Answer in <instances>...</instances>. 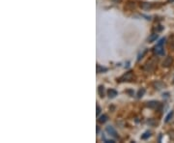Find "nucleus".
<instances>
[{"mask_svg": "<svg viewBox=\"0 0 174 143\" xmlns=\"http://www.w3.org/2000/svg\"><path fill=\"white\" fill-rule=\"evenodd\" d=\"M172 116H173V111H170L169 113H168V115L166 117V120H165L166 123H167V122H169V121H170V119L172 118Z\"/></svg>", "mask_w": 174, "mask_h": 143, "instance_id": "nucleus-15", "label": "nucleus"}, {"mask_svg": "<svg viewBox=\"0 0 174 143\" xmlns=\"http://www.w3.org/2000/svg\"><path fill=\"white\" fill-rule=\"evenodd\" d=\"M135 79V76H134V72L130 71L128 73H126L125 75H123L121 77H119L117 79L118 82H124V81H132Z\"/></svg>", "mask_w": 174, "mask_h": 143, "instance_id": "nucleus-2", "label": "nucleus"}, {"mask_svg": "<svg viewBox=\"0 0 174 143\" xmlns=\"http://www.w3.org/2000/svg\"><path fill=\"white\" fill-rule=\"evenodd\" d=\"M100 112H101V107H100L99 105H97V111H96V114H97V115H99V114H100Z\"/></svg>", "mask_w": 174, "mask_h": 143, "instance_id": "nucleus-20", "label": "nucleus"}, {"mask_svg": "<svg viewBox=\"0 0 174 143\" xmlns=\"http://www.w3.org/2000/svg\"><path fill=\"white\" fill-rule=\"evenodd\" d=\"M154 52L157 55H163V54H165V49H163L161 45H158L157 44V46L154 47Z\"/></svg>", "mask_w": 174, "mask_h": 143, "instance_id": "nucleus-4", "label": "nucleus"}, {"mask_svg": "<svg viewBox=\"0 0 174 143\" xmlns=\"http://www.w3.org/2000/svg\"><path fill=\"white\" fill-rule=\"evenodd\" d=\"M167 135H168L169 138H170L171 140H173V141H174V130H169V131L167 132Z\"/></svg>", "mask_w": 174, "mask_h": 143, "instance_id": "nucleus-16", "label": "nucleus"}, {"mask_svg": "<svg viewBox=\"0 0 174 143\" xmlns=\"http://www.w3.org/2000/svg\"><path fill=\"white\" fill-rule=\"evenodd\" d=\"M167 1H168V3H173L174 0H167Z\"/></svg>", "mask_w": 174, "mask_h": 143, "instance_id": "nucleus-21", "label": "nucleus"}, {"mask_svg": "<svg viewBox=\"0 0 174 143\" xmlns=\"http://www.w3.org/2000/svg\"><path fill=\"white\" fill-rule=\"evenodd\" d=\"M107 69L106 68H103L100 65H97V73H103V72H106Z\"/></svg>", "mask_w": 174, "mask_h": 143, "instance_id": "nucleus-12", "label": "nucleus"}, {"mask_svg": "<svg viewBox=\"0 0 174 143\" xmlns=\"http://www.w3.org/2000/svg\"><path fill=\"white\" fill-rule=\"evenodd\" d=\"M165 42H166V39H165V38H162V39H161V40L159 41L158 45H161V46H162L163 44H165Z\"/></svg>", "mask_w": 174, "mask_h": 143, "instance_id": "nucleus-18", "label": "nucleus"}, {"mask_svg": "<svg viewBox=\"0 0 174 143\" xmlns=\"http://www.w3.org/2000/svg\"><path fill=\"white\" fill-rule=\"evenodd\" d=\"M157 63H158V59L152 58L149 61H147L146 64L144 65V67H143V69H144L145 71H147V72H151V71H153V70L156 68Z\"/></svg>", "mask_w": 174, "mask_h": 143, "instance_id": "nucleus-1", "label": "nucleus"}, {"mask_svg": "<svg viewBox=\"0 0 174 143\" xmlns=\"http://www.w3.org/2000/svg\"><path fill=\"white\" fill-rule=\"evenodd\" d=\"M106 132L108 135H110L111 136H113V137H115V138H118L119 137V135H117V132H116V130L113 129V127H106Z\"/></svg>", "mask_w": 174, "mask_h": 143, "instance_id": "nucleus-5", "label": "nucleus"}, {"mask_svg": "<svg viewBox=\"0 0 174 143\" xmlns=\"http://www.w3.org/2000/svg\"><path fill=\"white\" fill-rule=\"evenodd\" d=\"M146 106L151 109H158L161 107V103H159L157 101H151L146 103Z\"/></svg>", "mask_w": 174, "mask_h": 143, "instance_id": "nucleus-3", "label": "nucleus"}, {"mask_svg": "<svg viewBox=\"0 0 174 143\" xmlns=\"http://www.w3.org/2000/svg\"><path fill=\"white\" fill-rule=\"evenodd\" d=\"M117 91L116 90H114V89H109L108 91H107V95H108V97L109 98H115L116 96H117Z\"/></svg>", "mask_w": 174, "mask_h": 143, "instance_id": "nucleus-8", "label": "nucleus"}, {"mask_svg": "<svg viewBox=\"0 0 174 143\" xmlns=\"http://www.w3.org/2000/svg\"><path fill=\"white\" fill-rule=\"evenodd\" d=\"M145 53H146V50H144V51H143V52H142V53H141V54H140V55L138 56L137 60H138V61H140V60H141V58H142L143 56H144V54H145Z\"/></svg>", "mask_w": 174, "mask_h": 143, "instance_id": "nucleus-19", "label": "nucleus"}, {"mask_svg": "<svg viewBox=\"0 0 174 143\" xmlns=\"http://www.w3.org/2000/svg\"><path fill=\"white\" fill-rule=\"evenodd\" d=\"M140 7L142 9H144V10H147V9L152 8V4L151 3H147V2H143V3L140 4Z\"/></svg>", "mask_w": 174, "mask_h": 143, "instance_id": "nucleus-11", "label": "nucleus"}, {"mask_svg": "<svg viewBox=\"0 0 174 143\" xmlns=\"http://www.w3.org/2000/svg\"><path fill=\"white\" fill-rule=\"evenodd\" d=\"M144 93H145V89H144V88L140 89V90L138 91V93H137V98H138V99H140L143 95H144Z\"/></svg>", "mask_w": 174, "mask_h": 143, "instance_id": "nucleus-14", "label": "nucleus"}, {"mask_svg": "<svg viewBox=\"0 0 174 143\" xmlns=\"http://www.w3.org/2000/svg\"><path fill=\"white\" fill-rule=\"evenodd\" d=\"M172 63H173L172 57H171V56H167V57L165 59V61H163L162 66L165 67V68H168V67H170V66L172 65Z\"/></svg>", "mask_w": 174, "mask_h": 143, "instance_id": "nucleus-6", "label": "nucleus"}, {"mask_svg": "<svg viewBox=\"0 0 174 143\" xmlns=\"http://www.w3.org/2000/svg\"><path fill=\"white\" fill-rule=\"evenodd\" d=\"M158 37H159V34H158V33L152 34V35L148 38V42H149V43H153V42H155V41L158 39Z\"/></svg>", "mask_w": 174, "mask_h": 143, "instance_id": "nucleus-9", "label": "nucleus"}, {"mask_svg": "<svg viewBox=\"0 0 174 143\" xmlns=\"http://www.w3.org/2000/svg\"><path fill=\"white\" fill-rule=\"evenodd\" d=\"M104 86L103 85H101V86H99V93H100V96L103 98L104 97Z\"/></svg>", "mask_w": 174, "mask_h": 143, "instance_id": "nucleus-17", "label": "nucleus"}, {"mask_svg": "<svg viewBox=\"0 0 174 143\" xmlns=\"http://www.w3.org/2000/svg\"><path fill=\"white\" fill-rule=\"evenodd\" d=\"M107 115H106V114H104V115H102V116H100V118H99V123H101V124H104V123H106V122L107 121Z\"/></svg>", "mask_w": 174, "mask_h": 143, "instance_id": "nucleus-10", "label": "nucleus"}, {"mask_svg": "<svg viewBox=\"0 0 174 143\" xmlns=\"http://www.w3.org/2000/svg\"><path fill=\"white\" fill-rule=\"evenodd\" d=\"M172 44H173V47H174V40H173V42H172Z\"/></svg>", "mask_w": 174, "mask_h": 143, "instance_id": "nucleus-22", "label": "nucleus"}, {"mask_svg": "<svg viewBox=\"0 0 174 143\" xmlns=\"http://www.w3.org/2000/svg\"><path fill=\"white\" fill-rule=\"evenodd\" d=\"M153 86H154L156 89H162V88H165L166 85L163 83V82H161V81H156V82H154L153 83Z\"/></svg>", "mask_w": 174, "mask_h": 143, "instance_id": "nucleus-7", "label": "nucleus"}, {"mask_svg": "<svg viewBox=\"0 0 174 143\" xmlns=\"http://www.w3.org/2000/svg\"><path fill=\"white\" fill-rule=\"evenodd\" d=\"M150 136H151L150 131H146V132H144V134L141 135V139H147V138H149Z\"/></svg>", "mask_w": 174, "mask_h": 143, "instance_id": "nucleus-13", "label": "nucleus"}]
</instances>
